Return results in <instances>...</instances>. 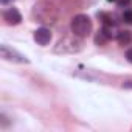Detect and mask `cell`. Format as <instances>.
Listing matches in <instances>:
<instances>
[{
  "mask_svg": "<svg viewBox=\"0 0 132 132\" xmlns=\"http://www.w3.org/2000/svg\"><path fill=\"white\" fill-rule=\"evenodd\" d=\"M72 31L76 37H87L92 31V20L86 14H78L72 19Z\"/></svg>",
  "mask_w": 132,
  "mask_h": 132,
  "instance_id": "1",
  "label": "cell"
},
{
  "mask_svg": "<svg viewBox=\"0 0 132 132\" xmlns=\"http://www.w3.org/2000/svg\"><path fill=\"white\" fill-rule=\"evenodd\" d=\"M34 40L39 44V45H48L50 40H51V31L48 28H37L34 31Z\"/></svg>",
  "mask_w": 132,
  "mask_h": 132,
  "instance_id": "3",
  "label": "cell"
},
{
  "mask_svg": "<svg viewBox=\"0 0 132 132\" xmlns=\"http://www.w3.org/2000/svg\"><path fill=\"white\" fill-rule=\"evenodd\" d=\"M126 59H127V61L132 64V48H129V50L126 51Z\"/></svg>",
  "mask_w": 132,
  "mask_h": 132,
  "instance_id": "7",
  "label": "cell"
},
{
  "mask_svg": "<svg viewBox=\"0 0 132 132\" xmlns=\"http://www.w3.org/2000/svg\"><path fill=\"white\" fill-rule=\"evenodd\" d=\"M117 40H118L120 45H129V44L132 42V33L127 31V30H124V31H118V34H117Z\"/></svg>",
  "mask_w": 132,
  "mask_h": 132,
  "instance_id": "5",
  "label": "cell"
},
{
  "mask_svg": "<svg viewBox=\"0 0 132 132\" xmlns=\"http://www.w3.org/2000/svg\"><path fill=\"white\" fill-rule=\"evenodd\" d=\"M123 20H124L126 23H130V25H132V10H126V11L123 13Z\"/></svg>",
  "mask_w": 132,
  "mask_h": 132,
  "instance_id": "6",
  "label": "cell"
},
{
  "mask_svg": "<svg viewBox=\"0 0 132 132\" xmlns=\"http://www.w3.org/2000/svg\"><path fill=\"white\" fill-rule=\"evenodd\" d=\"M0 54H2V57L6 59V61H13V62H19V64H27L28 62V59L23 54H20L19 51L10 48L8 45H2V47H0Z\"/></svg>",
  "mask_w": 132,
  "mask_h": 132,
  "instance_id": "2",
  "label": "cell"
},
{
  "mask_svg": "<svg viewBox=\"0 0 132 132\" xmlns=\"http://www.w3.org/2000/svg\"><path fill=\"white\" fill-rule=\"evenodd\" d=\"M3 19L8 25H19L22 22V14L16 8H10L3 13Z\"/></svg>",
  "mask_w": 132,
  "mask_h": 132,
  "instance_id": "4",
  "label": "cell"
}]
</instances>
